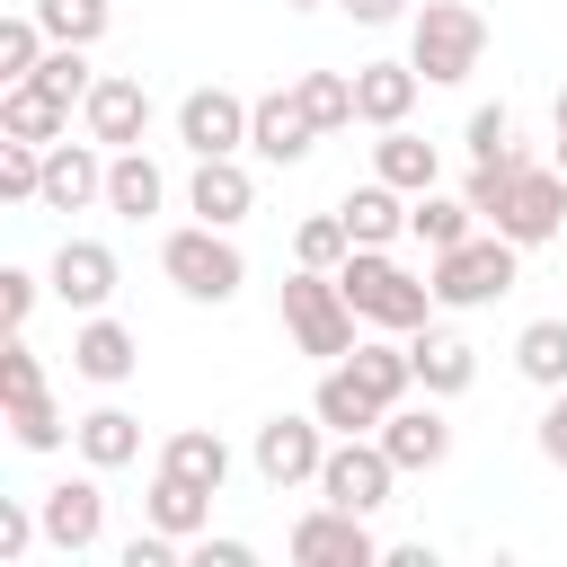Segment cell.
Returning a JSON list of instances; mask_svg holds the SVG:
<instances>
[{"label": "cell", "instance_id": "6da1fadb", "mask_svg": "<svg viewBox=\"0 0 567 567\" xmlns=\"http://www.w3.org/2000/svg\"><path fill=\"white\" fill-rule=\"evenodd\" d=\"M470 213L487 230H505L514 248H549L567 230V168L558 159H532V151H505V159H470L461 177Z\"/></svg>", "mask_w": 567, "mask_h": 567}, {"label": "cell", "instance_id": "7a4b0ae2", "mask_svg": "<svg viewBox=\"0 0 567 567\" xmlns=\"http://www.w3.org/2000/svg\"><path fill=\"white\" fill-rule=\"evenodd\" d=\"M337 284H346V301H354V319L363 328H390V337H416L443 301H434V284L425 275H408L390 248H354L346 266H337Z\"/></svg>", "mask_w": 567, "mask_h": 567}, {"label": "cell", "instance_id": "3957f363", "mask_svg": "<svg viewBox=\"0 0 567 567\" xmlns=\"http://www.w3.org/2000/svg\"><path fill=\"white\" fill-rule=\"evenodd\" d=\"M408 62L425 71V89H461L487 62V18L470 0H416L408 18Z\"/></svg>", "mask_w": 567, "mask_h": 567}, {"label": "cell", "instance_id": "277c9868", "mask_svg": "<svg viewBox=\"0 0 567 567\" xmlns=\"http://www.w3.org/2000/svg\"><path fill=\"white\" fill-rule=\"evenodd\" d=\"M434 301L443 310H496L514 284H523V248L505 230H470L461 248H434Z\"/></svg>", "mask_w": 567, "mask_h": 567}, {"label": "cell", "instance_id": "5b68a950", "mask_svg": "<svg viewBox=\"0 0 567 567\" xmlns=\"http://www.w3.org/2000/svg\"><path fill=\"white\" fill-rule=\"evenodd\" d=\"M275 310H284V337H292L310 363H346V354H354V328H363V319H354V301H346V284H337V275L292 266Z\"/></svg>", "mask_w": 567, "mask_h": 567}, {"label": "cell", "instance_id": "8992f818", "mask_svg": "<svg viewBox=\"0 0 567 567\" xmlns=\"http://www.w3.org/2000/svg\"><path fill=\"white\" fill-rule=\"evenodd\" d=\"M159 275H168L186 301L221 310V301H239V284H248V257H239V239H230V230H213V221H186V230H168V239H159Z\"/></svg>", "mask_w": 567, "mask_h": 567}, {"label": "cell", "instance_id": "52a82bcc", "mask_svg": "<svg viewBox=\"0 0 567 567\" xmlns=\"http://www.w3.org/2000/svg\"><path fill=\"white\" fill-rule=\"evenodd\" d=\"M0 408H9V434H18V452H62V408H53V390H44V363H35V346H27V328H9V346H0Z\"/></svg>", "mask_w": 567, "mask_h": 567}, {"label": "cell", "instance_id": "ba28073f", "mask_svg": "<svg viewBox=\"0 0 567 567\" xmlns=\"http://www.w3.org/2000/svg\"><path fill=\"white\" fill-rule=\"evenodd\" d=\"M328 425H319V408H275L266 425H257V443H248V461H257V478L284 496V487H319V461H328Z\"/></svg>", "mask_w": 567, "mask_h": 567}, {"label": "cell", "instance_id": "9c48e42d", "mask_svg": "<svg viewBox=\"0 0 567 567\" xmlns=\"http://www.w3.org/2000/svg\"><path fill=\"white\" fill-rule=\"evenodd\" d=\"M399 478H408V470L381 452V434H337V443H328V461H319V496H328V505H346V514H381Z\"/></svg>", "mask_w": 567, "mask_h": 567}, {"label": "cell", "instance_id": "30bf717a", "mask_svg": "<svg viewBox=\"0 0 567 567\" xmlns=\"http://www.w3.org/2000/svg\"><path fill=\"white\" fill-rule=\"evenodd\" d=\"M284 549H292V567H381L390 549L372 540V514H346V505H310L292 532H284Z\"/></svg>", "mask_w": 567, "mask_h": 567}, {"label": "cell", "instance_id": "8fae6325", "mask_svg": "<svg viewBox=\"0 0 567 567\" xmlns=\"http://www.w3.org/2000/svg\"><path fill=\"white\" fill-rule=\"evenodd\" d=\"M106 470H80V478H53L44 496H35V514H44V549H62V558H89L97 540H106V487H97Z\"/></svg>", "mask_w": 567, "mask_h": 567}, {"label": "cell", "instance_id": "7c38bea8", "mask_svg": "<svg viewBox=\"0 0 567 567\" xmlns=\"http://www.w3.org/2000/svg\"><path fill=\"white\" fill-rule=\"evenodd\" d=\"M248 106L257 97H239V89H186L177 97V142L195 151V159H221V151H248Z\"/></svg>", "mask_w": 567, "mask_h": 567}, {"label": "cell", "instance_id": "4fadbf2b", "mask_svg": "<svg viewBox=\"0 0 567 567\" xmlns=\"http://www.w3.org/2000/svg\"><path fill=\"white\" fill-rule=\"evenodd\" d=\"M80 133L106 142V151H133V142L151 133V89H142L133 71H97V89L80 97Z\"/></svg>", "mask_w": 567, "mask_h": 567}, {"label": "cell", "instance_id": "5bb4252c", "mask_svg": "<svg viewBox=\"0 0 567 567\" xmlns=\"http://www.w3.org/2000/svg\"><path fill=\"white\" fill-rule=\"evenodd\" d=\"M248 151H257L266 168H292V159L319 151V115L301 106V89H266V97L248 106Z\"/></svg>", "mask_w": 567, "mask_h": 567}, {"label": "cell", "instance_id": "9a60e30c", "mask_svg": "<svg viewBox=\"0 0 567 567\" xmlns=\"http://www.w3.org/2000/svg\"><path fill=\"white\" fill-rule=\"evenodd\" d=\"M44 284H53V301H62V310H80V319H89V310H106V301H115L124 266H115V248H106V239H62V248H53V266H44Z\"/></svg>", "mask_w": 567, "mask_h": 567}, {"label": "cell", "instance_id": "2e32d148", "mask_svg": "<svg viewBox=\"0 0 567 567\" xmlns=\"http://www.w3.org/2000/svg\"><path fill=\"white\" fill-rule=\"evenodd\" d=\"M381 452H390L408 478L443 470V461H452V416H443V399H399V408L381 416Z\"/></svg>", "mask_w": 567, "mask_h": 567}, {"label": "cell", "instance_id": "e0dca14e", "mask_svg": "<svg viewBox=\"0 0 567 567\" xmlns=\"http://www.w3.org/2000/svg\"><path fill=\"white\" fill-rule=\"evenodd\" d=\"M44 213H89V204H106V142H44V195H35Z\"/></svg>", "mask_w": 567, "mask_h": 567}, {"label": "cell", "instance_id": "ac0fdd59", "mask_svg": "<svg viewBox=\"0 0 567 567\" xmlns=\"http://www.w3.org/2000/svg\"><path fill=\"white\" fill-rule=\"evenodd\" d=\"M71 372L97 381V390H124V381L142 372V337H133L115 310H89V319L71 328Z\"/></svg>", "mask_w": 567, "mask_h": 567}, {"label": "cell", "instance_id": "d6986e66", "mask_svg": "<svg viewBox=\"0 0 567 567\" xmlns=\"http://www.w3.org/2000/svg\"><path fill=\"white\" fill-rule=\"evenodd\" d=\"M186 213L213 221V230H239V221L257 213V177H248V159H239V151L195 159V177H186Z\"/></svg>", "mask_w": 567, "mask_h": 567}, {"label": "cell", "instance_id": "ffe728a7", "mask_svg": "<svg viewBox=\"0 0 567 567\" xmlns=\"http://www.w3.org/2000/svg\"><path fill=\"white\" fill-rule=\"evenodd\" d=\"M408 354H416V390H425V399H461V390L478 381V346H470L461 328H434V319H425V328L408 337Z\"/></svg>", "mask_w": 567, "mask_h": 567}, {"label": "cell", "instance_id": "44dd1931", "mask_svg": "<svg viewBox=\"0 0 567 567\" xmlns=\"http://www.w3.org/2000/svg\"><path fill=\"white\" fill-rule=\"evenodd\" d=\"M416 89H425L416 62H363V71H354V124H372V133L408 124V115H416Z\"/></svg>", "mask_w": 567, "mask_h": 567}, {"label": "cell", "instance_id": "7402d4cb", "mask_svg": "<svg viewBox=\"0 0 567 567\" xmlns=\"http://www.w3.org/2000/svg\"><path fill=\"white\" fill-rule=\"evenodd\" d=\"M71 452H80L89 470H133V461H142V416L106 399V408L71 416Z\"/></svg>", "mask_w": 567, "mask_h": 567}, {"label": "cell", "instance_id": "603a6c76", "mask_svg": "<svg viewBox=\"0 0 567 567\" xmlns=\"http://www.w3.org/2000/svg\"><path fill=\"white\" fill-rule=\"evenodd\" d=\"M168 204V177H159V159L133 142V151H106V213L115 221H151Z\"/></svg>", "mask_w": 567, "mask_h": 567}, {"label": "cell", "instance_id": "cb8c5ba5", "mask_svg": "<svg viewBox=\"0 0 567 567\" xmlns=\"http://www.w3.org/2000/svg\"><path fill=\"white\" fill-rule=\"evenodd\" d=\"M337 221H346V239H354V248H390V239L408 230V195H399L390 177H363V186H346Z\"/></svg>", "mask_w": 567, "mask_h": 567}, {"label": "cell", "instance_id": "d4e9b609", "mask_svg": "<svg viewBox=\"0 0 567 567\" xmlns=\"http://www.w3.org/2000/svg\"><path fill=\"white\" fill-rule=\"evenodd\" d=\"M0 133L9 142H62L71 133V97H53L44 80H9L0 89Z\"/></svg>", "mask_w": 567, "mask_h": 567}, {"label": "cell", "instance_id": "484cf974", "mask_svg": "<svg viewBox=\"0 0 567 567\" xmlns=\"http://www.w3.org/2000/svg\"><path fill=\"white\" fill-rule=\"evenodd\" d=\"M310 408H319V425H328V434H381V416H390V408L354 381V363H328V372H319V390H310Z\"/></svg>", "mask_w": 567, "mask_h": 567}, {"label": "cell", "instance_id": "4316f807", "mask_svg": "<svg viewBox=\"0 0 567 567\" xmlns=\"http://www.w3.org/2000/svg\"><path fill=\"white\" fill-rule=\"evenodd\" d=\"M372 177H390L399 195H425V186H443V151H434L425 133H408V124H390V133L372 142Z\"/></svg>", "mask_w": 567, "mask_h": 567}, {"label": "cell", "instance_id": "83f0119b", "mask_svg": "<svg viewBox=\"0 0 567 567\" xmlns=\"http://www.w3.org/2000/svg\"><path fill=\"white\" fill-rule=\"evenodd\" d=\"M142 523H159V532H177V540H195V532H213V487H195V478H177V470H151V496H142Z\"/></svg>", "mask_w": 567, "mask_h": 567}, {"label": "cell", "instance_id": "f1b7e54d", "mask_svg": "<svg viewBox=\"0 0 567 567\" xmlns=\"http://www.w3.org/2000/svg\"><path fill=\"white\" fill-rule=\"evenodd\" d=\"M346 363H354V381H363L381 408H399V399L416 390V354H408V346H390V328H381V337H354V354H346Z\"/></svg>", "mask_w": 567, "mask_h": 567}, {"label": "cell", "instance_id": "f546056e", "mask_svg": "<svg viewBox=\"0 0 567 567\" xmlns=\"http://www.w3.org/2000/svg\"><path fill=\"white\" fill-rule=\"evenodd\" d=\"M159 470H177V478H195V487H230V443L213 434V425H177L168 443H159Z\"/></svg>", "mask_w": 567, "mask_h": 567}, {"label": "cell", "instance_id": "4dcf8cb0", "mask_svg": "<svg viewBox=\"0 0 567 567\" xmlns=\"http://www.w3.org/2000/svg\"><path fill=\"white\" fill-rule=\"evenodd\" d=\"M470 230H487V221L470 213V195H443V186L408 195V239H425V248H461Z\"/></svg>", "mask_w": 567, "mask_h": 567}, {"label": "cell", "instance_id": "1f68e13d", "mask_svg": "<svg viewBox=\"0 0 567 567\" xmlns=\"http://www.w3.org/2000/svg\"><path fill=\"white\" fill-rule=\"evenodd\" d=\"M514 372H523L532 390H567V319H523Z\"/></svg>", "mask_w": 567, "mask_h": 567}, {"label": "cell", "instance_id": "d6a6232c", "mask_svg": "<svg viewBox=\"0 0 567 567\" xmlns=\"http://www.w3.org/2000/svg\"><path fill=\"white\" fill-rule=\"evenodd\" d=\"M27 9H35V27H44L53 44H97V35L115 27L106 0H27Z\"/></svg>", "mask_w": 567, "mask_h": 567}, {"label": "cell", "instance_id": "836d02e7", "mask_svg": "<svg viewBox=\"0 0 567 567\" xmlns=\"http://www.w3.org/2000/svg\"><path fill=\"white\" fill-rule=\"evenodd\" d=\"M292 89L319 115V133H346L354 124V71H292Z\"/></svg>", "mask_w": 567, "mask_h": 567}, {"label": "cell", "instance_id": "e575fe53", "mask_svg": "<svg viewBox=\"0 0 567 567\" xmlns=\"http://www.w3.org/2000/svg\"><path fill=\"white\" fill-rule=\"evenodd\" d=\"M27 80H44L53 97H71V106H80V97L97 89V62H89V44H44V62H35Z\"/></svg>", "mask_w": 567, "mask_h": 567}, {"label": "cell", "instance_id": "d590c367", "mask_svg": "<svg viewBox=\"0 0 567 567\" xmlns=\"http://www.w3.org/2000/svg\"><path fill=\"white\" fill-rule=\"evenodd\" d=\"M44 44H53V35L35 27V9H18V18H0V89H9V80H27V71L44 62Z\"/></svg>", "mask_w": 567, "mask_h": 567}, {"label": "cell", "instance_id": "8d00e7d4", "mask_svg": "<svg viewBox=\"0 0 567 567\" xmlns=\"http://www.w3.org/2000/svg\"><path fill=\"white\" fill-rule=\"evenodd\" d=\"M292 257H301V266H319V275H337V266L354 257V239H346V221H337V213H310V221L292 230Z\"/></svg>", "mask_w": 567, "mask_h": 567}, {"label": "cell", "instance_id": "74e56055", "mask_svg": "<svg viewBox=\"0 0 567 567\" xmlns=\"http://www.w3.org/2000/svg\"><path fill=\"white\" fill-rule=\"evenodd\" d=\"M0 195L9 204H35L44 195V142H9L0 133Z\"/></svg>", "mask_w": 567, "mask_h": 567}, {"label": "cell", "instance_id": "f35d334b", "mask_svg": "<svg viewBox=\"0 0 567 567\" xmlns=\"http://www.w3.org/2000/svg\"><path fill=\"white\" fill-rule=\"evenodd\" d=\"M461 142H470V159H505V151H523L505 106H470V133H461Z\"/></svg>", "mask_w": 567, "mask_h": 567}, {"label": "cell", "instance_id": "ab89813d", "mask_svg": "<svg viewBox=\"0 0 567 567\" xmlns=\"http://www.w3.org/2000/svg\"><path fill=\"white\" fill-rule=\"evenodd\" d=\"M44 292H53L44 275H27V266H0V328H27Z\"/></svg>", "mask_w": 567, "mask_h": 567}, {"label": "cell", "instance_id": "60d3db41", "mask_svg": "<svg viewBox=\"0 0 567 567\" xmlns=\"http://www.w3.org/2000/svg\"><path fill=\"white\" fill-rule=\"evenodd\" d=\"M186 567H257V549H248V540H213V532H195V540H186Z\"/></svg>", "mask_w": 567, "mask_h": 567}, {"label": "cell", "instance_id": "b9f144b4", "mask_svg": "<svg viewBox=\"0 0 567 567\" xmlns=\"http://www.w3.org/2000/svg\"><path fill=\"white\" fill-rule=\"evenodd\" d=\"M540 461L567 470V390H549V408H540Z\"/></svg>", "mask_w": 567, "mask_h": 567}, {"label": "cell", "instance_id": "7bdbcfd3", "mask_svg": "<svg viewBox=\"0 0 567 567\" xmlns=\"http://www.w3.org/2000/svg\"><path fill=\"white\" fill-rule=\"evenodd\" d=\"M337 9H346L354 27H408V18H416V0H337Z\"/></svg>", "mask_w": 567, "mask_h": 567}, {"label": "cell", "instance_id": "ee69618b", "mask_svg": "<svg viewBox=\"0 0 567 567\" xmlns=\"http://www.w3.org/2000/svg\"><path fill=\"white\" fill-rule=\"evenodd\" d=\"M549 124H558V142H567V89H558V106H549Z\"/></svg>", "mask_w": 567, "mask_h": 567}, {"label": "cell", "instance_id": "f6af8a7d", "mask_svg": "<svg viewBox=\"0 0 567 567\" xmlns=\"http://www.w3.org/2000/svg\"><path fill=\"white\" fill-rule=\"evenodd\" d=\"M284 9H337V0H284Z\"/></svg>", "mask_w": 567, "mask_h": 567}, {"label": "cell", "instance_id": "bcb514c9", "mask_svg": "<svg viewBox=\"0 0 567 567\" xmlns=\"http://www.w3.org/2000/svg\"><path fill=\"white\" fill-rule=\"evenodd\" d=\"M558 168H567V142H558Z\"/></svg>", "mask_w": 567, "mask_h": 567}]
</instances>
